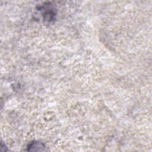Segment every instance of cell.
I'll return each mask as SVG.
<instances>
[{"label": "cell", "mask_w": 152, "mask_h": 152, "mask_svg": "<svg viewBox=\"0 0 152 152\" xmlns=\"http://www.w3.org/2000/svg\"><path fill=\"white\" fill-rule=\"evenodd\" d=\"M43 144H42L41 142H39L38 141H33V142H31L28 146V150H29L31 148H33L31 150L33 151H34L35 148H36V151L43 150Z\"/></svg>", "instance_id": "1"}]
</instances>
